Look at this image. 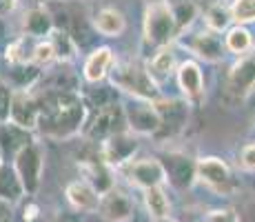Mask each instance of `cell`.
Here are the masks:
<instances>
[{"label":"cell","instance_id":"obj_1","mask_svg":"<svg viewBox=\"0 0 255 222\" xmlns=\"http://www.w3.org/2000/svg\"><path fill=\"white\" fill-rule=\"evenodd\" d=\"M36 129L53 140H67L82 131L85 125V100L76 91H42L38 96Z\"/></svg>","mask_w":255,"mask_h":222},{"label":"cell","instance_id":"obj_2","mask_svg":"<svg viewBox=\"0 0 255 222\" xmlns=\"http://www.w3.org/2000/svg\"><path fill=\"white\" fill-rule=\"evenodd\" d=\"M111 82L114 87L131 93L133 98H144V100H158L160 89L149 76V69L142 67L135 60H127L120 65H114L111 69Z\"/></svg>","mask_w":255,"mask_h":222},{"label":"cell","instance_id":"obj_3","mask_svg":"<svg viewBox=\"0 0 255 222\" xmlns=\"http://www.w3.org/2000/svg\"><path fill=\"white\" fill-rule=\"evenodd\" d=\"M180 27L175 20L173 7L166 0H155L146 7L144 11V40L146 44L153 47H166L175 36H178Z\"/></svg>","mask_w":255,"mask_h":222},{"label":"cell","instance_id":"obj_4","mask_svg":"<svg viewBox=\"0 0 255 222\" xmlns=\"http://www.w3.org/2000/svg\"><path fill=\"white\" fill-rule=\"evenodd\" d=\"M127 116H125V107H120L118 102H109L102 107H93L91 116L87 118V122L82 125V133L89 140H107L114 133L127 131Z\"/></svg>","mask_w":255,"mask_h":222},{"label":"cell","instance_id":"obj_5","mask_svg":"<svg viewBox=\"0 0 255 222\" xmlns=\"http://www.w3.org/2000/svg\"><path fill=\"white\" fill-rule=\"evenodd\" d=\"M42 167H45V151L38 142H29L13 158V169L22 182L27 196H36L42 182Z\"/></svg>","mask_w":255,"mask_h":222},{"label":"cell","instance_id":"obj_6","mask_svg":"<svg viewBox=\"0 0 255 222\" xmlns=\"http://www.w3.org/2000/svg\"><path fill=\"white\" fill-rule=\"evenodd\" d=\"M229 100L242 102L255 91V49L242 53L238 62L231 67L227 76V85H224Z\"/></svg>","mask_w":255,"mask_h":222},{"label":"cell","instance_id":"obj_7","mask_svg":"<svg viewBox=\"0 0 255 222\" xmlns=\"http://www.w3.org/2000/svg\"><path fill=\"white\" fill-rule=\"evenodd\" d=\"M198 180H202L211 191H215L220 196H231L240 187L231 169H229V165L222 158L215 156H207L198 160Z\"/></svg>","mask_w":255,"mask_h":222},{"label":"cell","instance_id":"obj_8","mask_svg":"<svg viewBox=\"0 0 255 222\" xmlns=\"http://www.w3.org/2000/svg\"><path fill=\"white\" fill-rule=\"evenodd\" d=\"M120 174L127 178L138 189H151V187H162L166 182L164 165L158 158H140V160H129L127 165L118 167Z\"/></svg>","mask_w":255,"mask_h":222},{"label":"cell","instance_id":"obj_9","mask_svg":"<svg viewBox=\"0 0 255 222\" xmlns=\"http://www.w3.org/2000/svg\"><path fill=\"white\" fill-rule=\"evenodd\" d=\"M127 125L135 136H155L160 129V113L155 109L153 100L144 98H133L125 105Z\"/></svg>","mask_w":255,"mask_h":222},{"label":"cell","instance_id":"obj_10","mask_svg":"<svg viewBox=\"0 0 255 222\" xmlns=\"http://www.w3.org/2000/svg\"><path fill=\"white\" fill-rule=\"evenodd\" d=\"M155 109L160 113V129L155 133L158 140H166V138H175L180 131L186 127L189 120V105L182 100H166V98H158Z\"/></svg>","mask_w":255,"mask_h":222},{"label":"cell","instance_id":"obj_11","mask_svg":"<svg viewBox=\"0 0 255 222\" xmlns=\"http://www.w3.org/2000/svg\"><path fill=\"white\" fill-rule=\"evenodd\" d=\"M166 182L175 189L184 191L191 189L193 182L198 180V162H193L189 156L180 154V151H169L162 160Z\"/></svg>","mask_w":255,"mask_h":222},{"label":"cell","instance_id":"obj_12","mask_svg":"<svg viewBox=\"0 0 255 222\" xmlns=\"http://www.w3.org/2000/svg\"><path fill=\"white\" fill-rule=\"evenodd\" d=\"M138 151V138L131 129L114 133L111 138L102 140L100 156L107 165L111 167H122L129 160H133V154Z\"/></svg>","mask_w":255,"mask_h":222},{"label":"cell","instance_id":"obj_13","mask_svg":"<svg viewBox=\"0 0 255 222\" xmlns=\"http://www.w3.org/2000/svg\"><path fill=\"white\" fill-rule=\"evenodd\" d=\"M182 47H186L189 51H193L198 58H202V60L207 62H218L224 58V42L222 38H220L218 31H211V29H204V31H198V33H189L182 40Z\"/></svg>","mask_w":255,"mask_h":222},{"label":"cell","instance_id":"obj_14","mask_svg":"<svg viewBox=\"0 0 255 222\" xmlns=\"http://www.w3.org/2000/svg\"><path fill=\"white\" fill-rule=\"evenodd\" d=\"M98 214L107 222H129L135 214V205L125 191L114 187L111 191L100 196V209H98Z\"/></svg>","mask_w":255,"mask_h":222},{"label":"cell","instance_id":"obj_15","mask_svg":"<svg viewBox=\"0 0 255 222\" xmlns=\"http://www.w3.org/2000/svg\"><path fill=\"white\" fill-rule=\"evenodd\" d=\"M38 96H33L29 89H20L13 93L11 98V111H9V120L16 125L24 127V129H36L38 125Z\"/></svg>","mask_w":255,"mask_h":222},{"label":"cell","instance_id":"obj_16","mask_svg":"<svg viewBox=\"0 0 255 222\" xmlns=\"http://www.w3.org/2000/svg\"><path fill=\"white\" fill-rule=\"evenodd\" d=\"M80 174H82V180H87L98 194H107L116 187L114 182V174H111V165H107L105 160H96V158H89V160H80Z\"/></svg>","mask_w":255,"mask_h":222},{"label":"cell","instance_id":"obj_17","mask_svg":"<svg viewBox=\"0 0 255 222\" xmlns=\"http://www.w3.org/2000/svg\"><path fill=\"white\" fill-rule=\"evenodd\" d=\"M67 200L80 214H98L100 209V194L87 180H73L65 189Z\"/></svg>","mask_w":255,"mask_h":222},{"label":"cell","instance_id":"obj_18","mask_svg":"<svg viewBox=\"0 0 255 222\" xmlns=\"http://www.w3.org/2000/svg\"><path fill=\"white\" fill-rule=\"evenodd\" d=\"M178 85L182 89L186 102H193L198 105L204 96V78H202V71H200L198 62L193 60H186L178 67Z\"/></svg>","mask_w":255,"mask_h":222},{"label":"cell","instance_id":"obj_19","mask_svg":"<svg viewBox=\"0 0 255 222\" xmlns=\"http://www.w3.org/2000/svg\"><path fill=\"white\" fill-rule=\"evenodd\" d=\"M114 65H116V56H114V51H111L109 47L93 49L89 56H87L85 69H82V73H85V80L87 82H100V80H105V78L111 73Z\"/></svg>","mask_w":255,"mask_h":222},{"label":"cell","instance_id":"obj_20","mask_svg":"<svg viewBox=\"0 0 255 222\" xmlns=\"http://www.w3.org/2000/svg\"><path fill=\"white\" fill-rule=\"evenodd\" d=\"M31 129H24V127L16 125V122L11 120H4L0 122V149H2V156H11L16 158V154L22 149V147H27L31 140Z\"/></svg>","mask_w":255,"mask_h":222},{"label":"cell","instance_id":"obj_21","mask_svg":"<svg viewBox=\"0 0 255 222\" xmlns=\"http://www.w3.org/2000/svg\"><path fill=\"white\" fill-rule=\"evenodd\" d=\"M22 29L27 36L31 38H47L49 33L56 29L53 16L42 7H31L29 11H24L22 16Z\"/></svg>","mask_w":255,"mask_h":222},{"label":"cell","instance_id":"obj_22","mask_svg":"<svg viewBox=\"0 0 255 222\" xmlns=\"http://www.w3.org/2000/svg\"><path fill=\"white\" fill-rule=\"evenodd\" d=\"M93 29L107 38H116L127 29V20L122 11H118L114 7H105L93 16Z\"/></svg>","mask_w":255,"mask_h":222},{"label":"cell","instance_id":"obj_23","mask_svg":"<svg viewBox=\"0 0 255 222\" xmlns=\"http://www.w3.org/2000/svg\"><path fill=\"white\" fill-rule=\"evenodd\" d=\"M204 27L211 29V31H227L229 24H231L233 16H231V7L224 4V0H211L204 9Z\"/></svg>","mask_w":255,"mask_h":222},{"label":"cell","instance_id":"obj_24","mask_svg":"<svg viewBox=\"0 0 255 222\" xmlns=\"http://www.w3.org/2000/svg\"><path fill=\"white\" fill-rule=\"evenodd\" d=\"M24 196V189H22V182L18 178L13 165H0V198L7 200V202H18Z\"/></svg>","mask_w":255,"mask_h":222},{"label":"cell","instance_id":"obj_25","mask_svg":"<svg viewBox=\"0 0 255 222\" xmlns=\"http://www.w3.org/2000/svg\"><path fill=\"white\" fill-rule=\"evenodd\" d=\"M146 69H149V76L153 78L155 85H162L164 80H169V76L175 69V53L171 51V49L162 47L153 58H151V62L146 65Z\"/></svg>","mask_w":255,"mask_h":222},{"label":"cell","instance_id":"obj_26","mask_svg":"<svg viewBox=\"0 0 255 222\" xmlns=\"http://www.w3.org/2000/svg\"><path fill=\"white\" fill-rule=\"evenodd\" d=\"M144 207L149 211V216L153 220H164L169 218L171 214V202H169V196L162 187H151V189H144Z\"/></svg>","mask_w":255,"mask_h":222},{"label":"cell","instance_id":"obj_27","mask_svg":"<svg viewBox=\"0 0 255 222\" xmlns=\"http://www.w3.org/2000/svg\"><path fill=\"white\" fill-rule=\"evenodd\" d=\"M40 40V38H31V36H20L16 38L13 42L7 44V60L11 62V65H29V62L33 60V49H36V42Z\"/></svg>","mask_w":255,"mask_h":222},{"label":"cell","instance_id":"obj_28","mask_svg":"<svg viewBox=\"0 0 255 222\" xmlns=\"http://www.w3.org/2000/svg\"><path fill=\"white\" fill-rule=\"evenodd\" d=\"M224 47H227L229 51H233L235 56H242V53L251 51V49H253V38H251V33H249V29H244L242 24L227 29V36H224Z\"/></svg>","mask_w":255,"mask_h":222},{"label":"cell","instance_id":"obj_29","mask_svg":"<svg viewBox=\"0 0 255 222\" xmlns=\"http://www.w3.org/2000/svg\"><path fill=\"white\" fill-rule=\"evenodd\" d=\"M49 40H51L53 51H56V60H69L78 49V42L73 40V36L67 29H60V27H56L49 33Z\"/></svg>","mask_w":255,"mask_h":222},{"label":"cell","instance_id":"obj_30","mask_svg":"<svg viewBox=\"0 0 255 222\" xmlns=\"http://www.w3.org/2000/svg\"><path fill=\"white\" fill-rule=\"evenodd\" d=\"M40 80V71L38 65L29 62V65H13V69L9 71V82L16 89H29L31 85Z\"/></svg>","mask_w":255,"mask_h":222},{"label":"cell","instance_id":"obj_31","mask_svg":"<svg viewBox=\"0 0 255 222\" xmlns=\"http://www.w3.org/2000/svg\"><path fill=\"white\" fill-rule=\"evenodd\" d=\"M231 16L238 24L255 20V0H233Z\"/></svg>","mask_w":255,"mask_h":222},{"label":"cell","instance_id":"obj_32","mask_svg":"<svg viewBox=\"0 0 255 222\" xmlns=\"http://www.w3.org/2000/svg\"><path fill=\"white\" fill-rule=\"evenodd\" d=\"M56 60V51H53V44L51 40H45V38H40V40L36 42V49H33V65H38V67H47L49 62H53Z\"/></svg>","mask_w":255,"mask_h":222},{"label":"cell","instance_id":"obj_33","mask_svg":"<svg viewBox=\"0 0 255 222\" xmlns=\"http://www.w3.org/2000/svg\"><path fill=\"white\" fill-rule=\"evenodd\" d=\"M173 13H175V20H178V27H180V31H182L184 27H189L191 20L195 18V4H175L173 7Z\"/></svg>","mask_w":255,"mask_h":222},{"label":"cell","instance_id":"obj_34","mask_svg":"<svg viewBox=\"0 0 255 222\" xmlns=\"http://www.w3.org/2000/svg\"><path fill=\"white\" fill-rule=\"evenodd\" d=\"M11 98L13 91L4 80H0V122L9 120V111H11Z\"/></svg>","mask_w":255,"mask_h":222},{"label":"cell","instance_id":"obj_35","mask_svg":"<svg viewBox=\"0 0 255 222\" xmlns=\"http://www.w3.org/2000/svg\"><path fill=\"white\" fill-rule=\"evenodd\" d=\"M204 222H240V218L233 209H213L207 214Z\"/></svg>","mask_w":255,"mask_h":222},{"label":"cell","instance_id":"obj_36","mask_svg":"<svg viewBox=\"0 0 255 222\" xmlns=\"http://www.w3.org/2000/svg\"><path fill=\"white\" fill-rule=\"evenodd\" d=\"M238 162H240V167H242L244 171H251V174H255V145L242 147Z\"/></svg>","mask_w":255,"mask_h":222},{"label":"cell","instance_id":"obj_37","mask_svg":"<svg viewBox=\"0 0 255 222\" xmlns=\"http://www.w3.org/2000/svg\"><path fill=\"white\" fill-rule=\"evenodd\" d=\"M0 222H13V211H11V202L0 198Z\"/></svg>","mask_w":255,"mask_h":222},{"label":"cell","instance_id":"obj_38","mask_svg":"<svg viewBox=\"0 0 255 222\" xmlns=\"http://www.w3.org/2000/svg\"><path fill=\"white\" fill-rule=\"evenodd\" d=\"M22 218H24V222H36L38 220V207L33 205V202L22 209Z\"/></svg>","mask_w":255,"mask_h":222},{"label":"cell","instance_id":"obj_39","mask_svg":"<svg viewBox=\"0 0 255 222\" xmlns=\"http://www.w3.org/2000/svg\"><path fill=\"white\" fill-rule=\"evenodd\" d=\"M16 2L18 0H0V18L9 16V13L16 9Z\"/></svg>","mask_w":255,"mask_h":222},{"label":"cell","instance_id":"obj_40","mask_svg":"<svg viewBox=\"0 0 255 222\" xmlns=\"http://www.w3.org/2000/svg\"><path fill=\"white\" fill-rule=\"evenodd\" d=\"M51 222H78V216H73V214H60V216H56Z\"/></svg>","mask_w":255,"mask_h":222},{"label":"cell","instance_id":"obj_41","mask_svg":"<svg viewBox=\"0 0 255 222\" xmlns=\"http://www.w3.org/2000/svg\"><path fill=\"white\" fill-rule=\"evenodd\" d=\"M4 33H7V24H4V20L0 18V38H4Z\"/></svg>","mask_w":255,"mask_h":222},{"label":"cell","instance_id":"obj_42","mask_svg":"<svg viewBox=\"0 0 255 222\" xmlns=\"http://www.w3.org/2000/svg\"><path fill=\"white\" fill-rule=\"evenodd\" d=\"M155 222H175V220H171V218H164V220H155Z\"/></svg>","mask_w":255,"mask_h":222},{"label":"cell","instance_id":"obj_43","mask_svg":"<svg viewBox=\"0 0 255 222\" xmlns=\"http://www.w3.org/2000/svg\"><path fill=\"white\" fill-rule=\"evenodd\" d=\"M0 165H2V149H0Z\"/></svg>","mask_w":255,"mask_h":222},{"label":"cell","instance_id":"obj_44","mask_svg":"<svg viewBox=\"0 0 255 222\" xmlns=\"http://www.w3.org/2000/svg\"><path fill=\"white\" fill-rule=\"evenodd\" d=\"M253 222H255V218H253Z\"/></svg>","mask_w":255,"mask_h":222}]
</instances>
